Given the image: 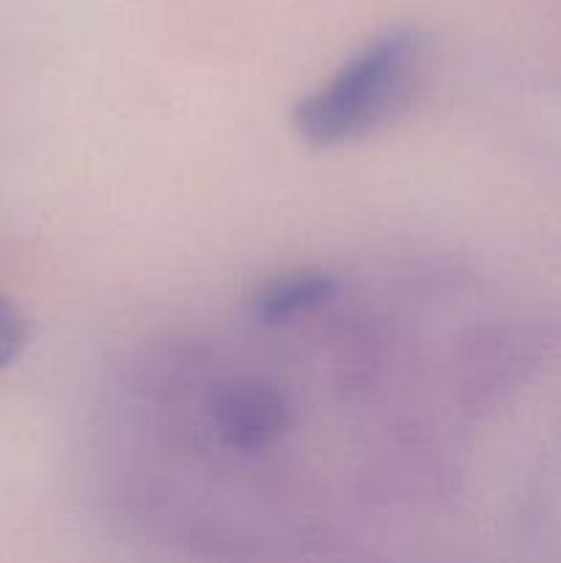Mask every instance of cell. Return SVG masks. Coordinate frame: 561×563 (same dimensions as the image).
Returning <instances> with one entry per match:
<instances>
[{
  "label": "cell",
  "instance_id": "1",
  "mask_svg": "<svg viewBox=\"0 0 561 563\" xmlns=\"http://www.w3.org/2000/svg\"><path fill=\"white\" fill-rule=\"evenodd\" d=\"M424 58L416 27L396 25L369 38L295 108V130L311 146H341L388 121L410 93Z\"/></svg>",
  "mask_w": 561,
  "mask_h": 563
},
{
  "label": "cell",
  "instance_id": "2",
  "mask_svg": "<svg viewBox=\"0 0 561 563\" xmlns=\"http://www.w3.org/2000/svg\"><path fill=\"white\" fill-rule=\"evenodd\" d=\"M212 423L218 438L242 454L267 451L289 429V405L275 385L242 377L215 394Z\"/></svg>",
  "mask_w": 561,
  "mask_h": 563
},
{
  "label": "cell",
  "instance_id": "3",
  "mask_svg": "<svg viewBox=\"0 0 561 563\" xmlns=\"http://www.w3.org/2000/svg\"><path fill=\"white\" fill-rule=\"evenodd\" d=\"M336 295L330 275L319 269H295L264 284L253 297V313L264 324H280L322 308Z\"/></svg>",
  "mask_w": 561,
  "mask_h": 563
},
{
  "label": "cell",
  "instance_id": "4",
  "mask_svg": "<svg viewBox=\"0 0 561 563\" xmlns=\"http://www.w3.org/2000/svg\"><path fill=\"white\" fill-rule=\"evenodd\" d=\"M22 341H25V328H22L20 313L0 297V368L14 361Z\"/></svg>",
  "mask_w": 561,
  "mask_h": 563
}]
</instances>
